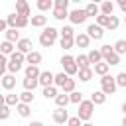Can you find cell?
Masks as SVG:
<instances>
[{
    "label": "cell",
    "instance_id": "7dc6e473",
    "mask_svg": "<svg viewBox=\"0 0 126 126\" xmlns=\"http://www.w3.org/2000/svg\"><path fill=\"white\" fill-rule=\"evenodd\" d=\"M8 116H10V106L2 104V108H0V120H8Z\"/></svg>",
    "mask_w": 126,
    "mask_h": 126
},
{
    "label": "cell",
    "instance_id": "f35d334b",
    "mask_svg": "<svg viewBox=\"0 0 126 126\" xmlns=\"http://www.w3.org/2000/svg\"><path fill=\"white\" fill-rule=\"evenodd\" d=\"M10 61H14V63H20V65H22V63L26 61V55H24V53H20V51L16 49V51L10 55Z\"/></svg>",
    "mask_w": 126,
    "mask_h": 126
},
{
    "label": "cell",
    "instance_id": "5b68a950",
    "mask_svg": "<svg viewBox=\"0 0 126 126\" xmlns=\"http://www.w3.org/2000/svg\"><path fill=\"white\" fill-rule=\"evenodd\" d=\"M87 12H85V8H75V10H71L69 12V20H71V24H75V26H79V24H85L87 22Z\"/></svg>",
    "mask_w": 126,
    "mask_h": 126
},
{
    "label": "cell",
    "instance_id": "2e32d148",
    "mask_svg": "<svg viewBox=\"0 0 126 126\" xmlns=\"http://www.w3.org/2000/svg\"><path fill=\"white\" fill-rule=\"evenodd\" d=\"M14 51H16V43H10V41H6V39H4L2 43H0V53H2V55L10 57V55H12Z\"/></svg>",
    "mask_w": 126,
    "mask_h": 126
},
{
    "label": "cell",
    "instance_id": "db71d44e",
    "mask_svg": "<svg viewBox=\"0 0 126 126\" xmlns=\"http://www.w3.org/2000/svg\"><path fill=\"white\" fill-rule=\"evenodd\" d=\"M122 126H126V116H124V118H122Z\"/></svg>",
    "mask_w": 126,
    "mask_h": 126
},
{
    "label": "cell",
    "instance_id": "816d5d0a",
    "mask_svg": "<svg viewBox=\"0 0 126 126\" xmlns=\"http://www.w3.org/2000/svg\"><path fill=\"white\" fill-rule=\"evenodd\" d=\"M28 126H43V122H39V120H33V122H30Z\"/></svg>",
    "mask_w": 126,
    "mask_h": 126
},
{
    "label": "cell",
    "instance_id": "7402d4cb",
    "mask_svg": "<svg viewBox=\"0 0 126 126\" xmlns=\"http://www.w3.org/2000/svg\"><path fill=\"white\" fill-rule=\"evenodd\" d=\"M112 12H114V4H112L110 0H104V2L100 4V14H104V16H114Z\"/></svg>",
    "mask_w": 126,
    "mask_h": 126
},
{
    "label": "cell",
    "instance_id": "e0dca14e",
    "mask_svg": "<svg viewBox=\"0 0 126 126\" xmlns=\"http://www.w3.org/2000/svg\"><path fill=\"white\" fill-rule=\"evenodd\" d=\"M87 57H89V61H91L93 65H96V63H100V61H104V59H102L100 49H91V51L87 53Z\"/></svg>",
    "mask_w": 126,
    "mask_h": 126
},
{
    "label": "cell",
    "instance_id": "4dcf8cb0",
    "mask_svg": "<svg viewBox=\"0 0 126 126\" xmlns=\"http://www.w3.org/2000/svg\"><path fill=\"white\" fill-rule=\"evenodd\" d=\"M67 79H69V75H67L65 71H61V73H57V75H55V87H59V89H63V85L67 83Z\"/></svg>",
    "mask_w": 126,
    "mask_h": 126
},
{
    "label": "cell",
    "instance_id": "8992f818",
    "mask_svg": "<svg viewBox=\"0 0 126 126\" xmlns=\"http://www.w3.org/2000/svg\"><path fill=\"white\" fill-rule=\"evenodd\" d=\"M87 35L91 39H102L104 37V28H100L98 24H91V26H87Z\"/></svg>",
    "mask_w": 126,
    "mask_h": 126
},
{
    "label": "cell",
    "instance_id": "30bf717a",
    "mask_svg": "<svg viewBox=\"0 0 126 126\" xmlns=\"http://www.w3.org/2000/svg\"><path fill=\"white\" fill-rule=\"evenodd\" d=\"M69 118H71V116H69V112H67L65 108H55V110H53V122H55V124H67Z\"/></svg>",
    "mask_w": 126,
    "mask_h": 126
},
{
    "label": "cell",
    "instance_id": "681fc988",
    "mask_svg": "<svg viewBox=\"0 0 126 126\" xmlns=\"http://www.w3.org/2000/svg\"><path fill=\"white\" fill-rule=\"evenodd\" d=\"M16 20H18V14H8L6 16V22L10 28H16Z\"/></svg>",
    "mask_w": 126,
    "mask_h": 126
},
{
    "label": "cell",
    "instance_id": "f5cc1de1",
    "mask_svg": "<svg viewBox=\"0 0 126 126\" xmlns=\"http://www.w3.org/2000/svg\"><path fill=\"white\" fill-rule=\"evenodd\" d=\"M122 112H124V116H126V102H122Z\"/></svg>",
    "mask_w": 126,
    "mask_h": 126
},
{
    "label": "cell",
    "instance_id": "ac0fdd59",
    "mask_svg": "<svg viewBox=\"0 0 126 126\" xmlns=\"http://www.w3.org/2000/svg\"><path fill=\"white\" fill-rule=\"evenodd\" d=\"M22 85H24V91H32V93H33V89H37V85H39V79L26 77V79L22 81Z\"/></svg>",
    "mask_w": 126,
    "mask_h": 126
},
{
    "label": "cell",
    "instance_id": "f546056e",
    "mask_svg": "<svg viewBox=\"0 0 126 126\" xmlns=\"http://www.w3.org/2000/svg\"><path fill=\"white\" fill-rule=\"evenodd\" d=\"M35 6H37L39 12H49V10L53 8V2H51V0H37Z\"/></svg>",
    "mask_w": 126,
    "mask_h": 126
},
{
    "label": "cell",
    "instance_id": "4fadbf2b",
    "mask_svg": "<svg viewBox=\"0 0 126 126\" xmlns=\"http://www.w3.org/2000/svg\"><path fill=\"white\" fill-rule=\"evenodd\" d=\"M2 104L18 106V104H20V94H16V93H6V94H4V98H2Z\"/></svg>",
    "mask_w": 126,
    "mask_h": 126
},
{
    "label": "cell",
    "instance_id": "7a4b0ae2",
    "mask_svg": "<svg viewBox=\"0 0 126 126\" xmlns=\"http://www.w3.org/2000/svg\"><path fill=\"white\" fill-rule=\"evenodd\" d=\"M116 89H118V85H116V77H112V75H104V77H100V91H102L106 96H108V94H114Z\"/></svg>",
    "mask_w": 126,
    "mask_h": 126
},
{
    "label": "cell",
    "instance_id": "9c48e42d",
    "mask_svg": "<svg viewBox=\"0 0 126 126\" xmlns=\"http://www.w3.org/2000/svg\"><path fill=\"white\" fill-rule=\"evenodd\" d=\"M32 47H33V43H32V39H30V37H22V39L16 43V49H18L20 53H24V55L32 53V51H33Z\"/></svg>",
    "mask_w": 126,
    "mask_h": 126
},
{
    "label": "cell",
    "instance_id": "d590c367",
    "mask_svg": "<svg viewBox=\"0 0 126 126\" xmlns=\"http://www.w3.org/2000/svg\"><path fill=\"white\" fill-rule=\"evenodd\" d=\"M114 51H116L118 55H124V53H126V39H118V41L114 43Z\"/></svg>",
    "mask_w": 126,
    "mask_h": 126
},
{
    "label": "cell",
    "instance_id": "f907efd6",
    "mask_svg": "<svg viewBox=\"0 0 126 126\" xmlns=\"http://www.w3.org/2000/svg\"><path fill=\"white\" fill-rule=\"evenodd\" d=\"M118 8H120V10L126 14V0H118Z\"/></svg>",
    "mask_w": 126,
    "mask_h": 126
},
{
    "label": "cell",
    "instance_id": "b9f144b4",
    "mask_svg": "<svg viewBox=\"0 0 126 126\" xmlns=\"http://www.w3.org/2000/svg\"><path fill=\"white\" fill-rule=\"evenodd\" d=\"M69 98H71V102H73V104H81V102H83V93L75 91V93H71V94H69Z\"/></svg>",
    "mask_w": 126,
    "mask_h": 126
},
{
    "label": "cell",
    "instance_id": "1f68e13d",
    "mask_svg": "<svg viewBox=\"0 0 126 126\" xmlns=\"http://www.w3.org/2000/svg\"><path fill=\"white\" fill-rule=\"evenodd\" d=\"M33 98H35V94H33L32 91H24V93L20 94V102H24V104H32Z\"/></svg>",
    "mask_w": 126,
    "mask_h": 126
},
{
    "label": "cell",
    "instance_id": "ba28073f",
    "mask_svg": "<svg viewBox=\"0 0 126 126\" xmlns=\"http://www.w3.org/2000/svg\"><path fill=\"white\" fill-rule=\"evenodd\" d=\"M16 14L18 16H26V18H32V8L26 0H16Z\"/></svg>",
    "mask_w": 126,
    "mask_h": 126
},
{
    "label": "cell",
    "instance_id": "74e56055",
    "mask_svg": "<svg viewBox=\"0 0 126 126\" xmlns=\"http://www.w3.org/2000/svg\"><path fill=\"white\" fill-rule=\"evenodd\" d=\"M118 26H120V20H118V16H110V22H108L106 30H108V32H114V30H118Z\"/></svg>",
    "mask_w": 126,
    "mask_h": 126
},
{
    "label": "cell",
    "instance_id": "4316f807",
    "mask_svg": "<svg viewBox=\"0 0 126 126\" xmlns=\"http://www.w3.org/2000/svg\"><path fill=\"white\" fill-rule=\"evenodd\" d=\"M93 75H94V69H81V71H79V81L89 83V81L93 79Z\"/></svg>",
    "mask_w": 126,
    "mask_h": 126
},
{
    "label": "cell",
    "instance_id": "7bdbcfd3",
    "mask_svg": "<svg viewBox=\"0 0 126 126\" xmlns=\"http://www.w3.org/2000/svg\"><path fill=\"white\" fill-rule=\"evenodd\" d=\"M116 85L126 89V71H122V73H118V75H116Z\"/></svg>",
    "mask_w": 126,
    "mask_h": 126
},
{
    "label": "cell",
    "instance_id": "cb8c5ba5",
    "mask_svg": "<svg viewBox=\"0 0 126 126\" xmlns=\"http://www.w3.org/2000/svg\"><path fill=\"white\" fill-rule=\"evenodd\" d=\"M26 61H28L30 65H39V63H41V53H39V51L28 53V55H26Z\"/></svg>",
    "mask_w": 126,
    "mask_h": 126
},
{
    "label": "cell",
    "instance_id": "e575fe53",
    "mask_svg": "<svg viewBox=\"0 0 126 126\" xmlns=\"http://www.w3.org/2000/svg\"><path fill=\"white\" fill-rule=\"evenodd\" d=\"M63 93H67V94H71V93H75V79H67V83L63 85V89H61Z\"/></svg>",
    "mask_w": 126,
    "mask_h": 126
},
{
    "label": "cell",
    "instance_id": "6da1fadb",
    "mask_svg": "<svg viewBox=\"0 0 126 126\" xmlns=\"http://www.w3.org/2000/svg\"><path fill=\"white\" fill-rule=\"evenodd\" d=\"M57 35H59V30H57V28L47 26V28L39 33V45H41V47H51V45L55 43Z\"/></svg>",
    "mask_w": 126,
    "mask_h": 126
},
{
    "label": "cell",
    "instance_id": "603a6c76",
    "mask_svg": "<svg viewBox=\"0 0 126 126\" xmlns=\"http://www.w3.org/2000/svg\"><path fill=\"white\" fill-rule=\"evenodd\" d=\"M32 26L33 28H43L45 24H47V16H43V14H39V16H32Z\"/></svg>",
    "mask_w": 126,
    "mask_h": 126
},
{
    "label": "cell",
    "instance_id": "277c9868",
    "mask_svg": "<svg viewBox=\"0 0 126 126\" xmlns=\"http://www.w3.org/2000/svg\"><path fill=\"white\" fill-rule=\"evenodd\" d=\"M59 63L63 65V71H65L69 77H73V75H79V65H77L75 57H71V55H63Z\"/></svg>",
    "mask_w": 126,
    "mask_h": 126
},
{
    "label": "cell",
    "instance_id": "5bb4252c",
    "mask_svg": "<svg viewBox=\"0 0 126 126\" xmlns=\"http://www.w3.org/2000/svg\"><path fill=\"white\" fill-rule=\"evenodd\" d=\"M85 12H87V16L91 18H96V16H100V6L96 4V2H89L87 6H85Z\"/></svg>",
    "mask_w": 126,
    "mask_h": 126
},
{
    "label": "cell",
    "instance_id": "11a10c76",
    "mask_svg": "<svg viewBox=\"0 0 126 126\" xmlns=\"http://www.w3.org/2000/svg\"><path fill=\"white\" fill-rule=\"evenodd\" d=\"M83 126H93V124H91V122H85V124H83Z\"/></svg>",
    "mask_w": 126,
    "mask_h": 126
},
{
    "label": "cell",
    "instance_id": "d4e9b609",
    "mask_svg": "<svg viewBox=\"0 0 126 126\" xmlns=\"http://www.w3.org/2000/svg\"><path fill=\"white\" fill-rule=\"evenodd\" d=\"M108 69H110V65H108V63H104V61H100V63H96V65H94V75L104 77V75H108Z\"/></svg>",
    "mask_w": 126,
    "mask_h": 126
},
{
    "label": "cell",
    "instance_id": "ab89813d",
    "mask_svg": "<svg viewBox=\"0 0 126 126\" xmlns=\"http://www.w3.org/2000/svg\"><path fill=\"white\" fill-rule=\"evenodd\" d=\"M104 63H108V65H118V63H120V55L114 51V53H110L108 57H104Z\"/></svg>",
    "mask_w": 126,
    "mask_h": 126
},
{
    "label": "cell",
    "instance_id": "f1b7e54d",
    "mask_svg": "<svg viewBox=\"0 0 126 126\" xmlns=\"http://www.w3.org/2000/svg\"><path fill=\"white\" fill-rule=\"evenodd\" d=\"M75 61H77V65H79V71H81V69H91V61H89L87 55H79V57H75Z\"/></svg>",
    "mask_w": 126,
    "mask_h": 126
},
{
    "label": "cell",
    "instance_id": "bcb514c9",
    "mask_svg": "<svg viewBox=\"0 0 126 126\" xmlns=\"http://www.w3.org/2000/svg\"><path fill=\"white\" fill-rule=\"evenodd\" d=\"M100 53H102V59L108 57L110 53H114V45H102V47H100Z\"/></svg>",
    "mask_w": 126,
    "mask_h": 126
},
{
    "label": "cell",
    "instance_id": "9a60e30c",
    "mask_svg": "<svg viewBox=\"0 0 126 126\" xmlns=\"http://www.w3.org/2000/svg\"><path fill=\"white\" fill-rule=\"evenodd\" d=\"M4 39H6V41H10V43H18L22 37H20V32H18L16 28H10V30L4 33Z\"/></svg>",
    "mask_w": 126,
    "mask_h": 126
},
{
    "label": "cell",
    "instance_id": "484cf974",
    "mask_svg": "<svg viewBox=\"0 0 126 126\" xmlns=\"http://www.w3.org/2000/svg\"><path fill=\"white\" fill-rule=\"evenodd\" d=\"M39 75H41V71H39V67H37V65H28V67H26V77L39 79Z\"/></svg>",
    "mask_w": 126,
    "mask_h": 126
},
{
    "label": "cell",
    "instance_id": "60d3db41",
    "mask_svg": "<svg viewBox=\"0 0 126 126\" xmlns=\"http://www.w3.org/2000/svg\"><path fill=\"white\" fill-rule=\"evenodd\" d=\"M30 20H32V18H26V16H18V20H16V30H22V28H26V26L30 24Z\"/></svg>",
    "mask_w": 126,
    "mask_h": 126
},
{
    "label": "cell",
    "instance_id": "8fae6325",
    "mask_svg": "<svg viewBox=\"0 0 126 126\" xmlns=\"http://www.w3.org/2000/svg\"><path fill=\"white\" fill-rule=\"evenodd\" d=\"M0 79H2L0 83H2V89H4V91H8V93H10V91L16 87V75L8 73V75H4V77H0Z\"/></svg>",
    "mask_w": 126,
    "mask_h": 126
},
{
    "label": "cell",
    "instance_id": "d6a6232c",
    "mask_svg": "<svg viewBox=\"0 0 126 126\" xmlns=\"http://www.w3.org/2000/svg\"><path fill=\"white\" fill-rule=\"evenodd\" d=\"M57 94H59V91H57V87H47V89H43V96L45 98H57Z\"/></svg>",
    "mask_w": 126,
    "mask_h": 126
},
{
    "label": "cell",
    "instance_id": "44dd1931",
    "mask_svg": "<svg viewBox=\"0 0 126 126\" xmlns=\"http://www.w3.org/2000/svg\"><path fill=\"white\" fill-rule=\"evenodd\" d=\"M91 100H93L94 106H96V104H104V102H106V94H104L102 91H94V93L91 94Z\"/></svg>",
    "mask_w": 126,
    "mask_h": 126
},
{
    "label": "cell",
    "instance_id": "9f6ffc18",
    "mask_svg": "<svg viewBox=\"0 0 126 126\" xmlns=\"http://www.w3.org/2000/svg\"><path fill=\"white\" fill-rule=\"evenodd\" d=\"M124 24H126V16H124Z\"/></svg>",
    "mask_w": 126,
    "mask_h": 126
},
{
    "label": "cell",
    "instance_id": "ffe728a7",
    "mask_svg": "<svg viewBox=\"0 0 126 126\" xmlns=\"http://www.w3.org/2000/svg\"><path fill=\"white\" fill-rule=\"evenodd\" d=\"M59 35H61L63 39H75L77 33H75V30H73L71 26H63V28L59 30Z\"/></svg>",
    "mask_w": 126,
    "mask_h": 126
},
{
    "label": "cell",
    "instance_id": "8d00e7d4",
    "mask_svg": "<svg viewBox=\"0 0 126 126\" xmlns=\"http://www.w3.org/2000/svg\"><path fill=\"white\" fill-rule=\"evenodd\" d=\"M108 22H110V16H104V14H100V16H96V18H94V24H98L100 28H106V26H108Z\"/></svg>",
    "mask_w": 126,
    "mask_h": 126
},
{
    "label": "cell",
    "instance_id": "ee69618b",
    "mask_svg": "<svg viewBox=\"0 0 126 126\" xmlns=\"http://www.w3.org/2000/svg\"><path fill=\"white\" fill-rule=\"evenodd\" d=\"M67 6H69V0H55L53 2V8H57V10H67Z\"/></svg>",
    "mask_w": 126,
    "mask_h": 126
},
{
    "label": "cell",
    "instance_id": "7c38bea8",
    "mask_svg": "<svg viewBox=\"0 0 126 126\" xmlns=\"http://www.w3.org/2000/svg\"><path fill=\"white\" fill-rule=\"evenodd\" d=\"M89 43H91V37L87 35V32H79L75 35V45L77 47H89Z\"/></svg>",
    "mask_w": 126,
    "mask_h": 126
},
{
    "label": "cell",
    "instance_id": "3957f363",
    "mask_svg": "<svg viewBox=\"0 0 126 126\" xmlns=\"http://www.w3.org/2000/svg\"><path fill=\"white\" fill-rule=\"evenodd\" d=\"M93 112H94V104H93V100L89 98V100H83V102L79 104L77 116H79L83 122H89V120H91V116H93Z\"/></svg>",
    "mask_w": 126,
    "mask_h": 126
},
{
    "label": "cell",
    "instance_id": "52a82bcc",
    "mask_svg": "<svg viewBox=\"0 0 126 126\" xmlns=\"http://www.w3.org/2000/svg\"><path fill=\"white\" fill-rule=\"evenodd\" d=\"M39 85H41L43 89L55 87V75H53L51 71H41V75H39Z\"/></svg>",
    "mask_w": 126,
    "mask_h": 126
},
{
    "label": "cell",
    "instance_id": "f6af8a7d",
    "mask_svg": "<svg viewBox=\"0 0 126 126\" xmlns=\"http://www.w3.org/2000/svg\"><path fill=\"white\" fill-rule=\"evenodd\" d=\"M59 45H61L63 49H71V47L75 45V39H63V37H61V39H59Z\"/></svg>",
    "mask_w": 126,
    "mask_h": 126
},
{
    "label": "cell",
    "instance_id": "d6986e66",
    "mask_svg": "<svg viewBox=\"0 0 126 126\" xmlns=\"http://www.w3.org/2000/svg\"><path fill=\"white\" fill-rule=\"evenodd\" d=\"M69 102H71V98H69V94H67V93H63V91H61V93L57 94V98H55V104H57V108H65Z\"/></svg>",
    "mask_w": 126,
    "mask_h": 126
},
{
    "label": "cell",
    "instance_id": "c3c4849f",
    "mask_svg": "<svg viewBox=\"0 0 126 126\" xmlns=\"http://www.w3.org/2000/svg\"><path fill=\"white\" fill-rule=\"evenodd\" d=\"M83 124H85V122H83L79 116H71L69 122H67V126H83Z\"/></svg>",
    "mask_w": 126,
    "mask_h": 126
},
{
    "label": "cell",
    "instance_id": "836d02e7",
    "mask_svg": "<svg viewBox=\"0 0 126 126\" xmlns=\"http://www.w3.org/2000/svg\"><path fill=\"white\" fill-rule=\"evenodd\" d=\"M53 18L59 20V22H63L65 18H69V10H57V8H53Z\"/></svg>",
    "mask_w": 126,
    "mask_h": 126
},
{
    "label": "cell",
    "instance_id": "83f0119b",
    "mask_svg": "<svg viewBox=\"0 0 126 126\" xmlns=\"http://www.w3.org/2000/svg\"><path fill=\"white\" fill-rule=\"evenodd\" d=\"M16 110H18V114H20L22 118H28V116L32 114V106H30V104H24V102H20V104L16 106Z\"/></svg>",
    "mask_w": 126,
    "mask_h": 126
}]
</instances>
